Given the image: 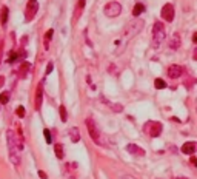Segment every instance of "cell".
<instances>
[{"mask_svg":"<svg viewBox=\"0 0 197 179\" xmlns=\"http://www.w3.org/2000/svg\"><path fill=\"white\" fill-rule=\"evenodd\" d=\"M165 37H166V31H165L163 23H162V22H156L154 26H153V40H154L153 45L157 46L159 43H162V42L165 40Z\"/></svg>","mask_w":197,"mask_h":179,"instance_id":"cell-3","label":"cell"},{"mask_svg":"<svg viewBox=\"0 0 197 179\" xmlns=\"http://www.w3.org/2000/svg\"><path fill=\"white\" fill-rule=\"evenodd\" d=\"M143 11H145L143 3H136V6H134V9H132V16H134V17H139Z\"/></svg>","mask_w":197,"mask_h":179,"instance_id":"cell-14","label":"cell"},{"mask_svg":"<svg viewBox=\"0 0 197 179\" xmlns=\"http://www.w3.org/2000/svg\"><path fill=\"white\" fill-rule=\"evenodd\" d=\"M83 6H85V0H79V5H77V13H75V19H79V16L82 14Z\"/></svg>","mask_w":197,"mask_h":179,"instance_id":"cell-24","label":"cell"},{"mask_svg":"<svg viewBox=\"0 0 197 179\" xmlns=\"http://www.w3.org/2000/svg\"><path fill=\"white\" fill-rule=\"evenodd\" d=\"M16 114H17L18 117H25V114H26V111H25V107H17V110H16Z\"/></svg>","mask_w":197,"mask_h":179,"instance_id":"cell-25","label":"cell"},{"mask_svg":"<svg viewBox=\"0 0 197 179\" xmlns=\"http://www.w3.org/2000/svg\"><path fill=\"white\" fill-rule=\"evenodd\" d=\"M54 151H55L57 159H63L65 153H63V145H62V144H55V145H54Z\"/></svg>","mask_w":197,"mask_h":179,"instance_id":"cell-13","label":"cell"},{"mask_svg":"<svg viewBox=\"0 0 197 179\" xmlns=\"http://www.w3.org/2000/svg\"><path fill=\"white\" fill-rule=\"evenodd\" d=\"M6 144H8V151H9V161L14 165H18L20 159H22V150L23 148L18 144L17 133L13 131L11 128L6 131Z\"/></svg>","mask_w":197,"mask_h":179,"instance_id":"cell-1","label":"cell"},{"mask_svg":"<svg viewBox=\"0 0 197 179\" xmlns=\"http://www.w3.org/2000/svg\"><path fill=\"white\" fill-rule=\"evenodd\" d=\"M43 136H45V141H46V144H51V142H53V134H51V131H49L48 128H45V130H43Z\"/></svg>","mask_w":197,"mask_h":179,"instance_id":"cell-22","label":"cell"},{"mask_svg":"<svg viewBox=\"0 0 197 179\" xmlns=\"http://www.w3.org/2000/svg\"><path fill=\"white\" fill-rule=\"evenodd\" d=\"M112 108V111H116V113H120V111H123V107L120 105V104H114V105H111Z\"/></svg>","mask_w":197,"mask_h":179,"instance_id":"cell-26","label":"cell"},{"mask_svg":"<svg viewBox=\"0 0 197 179\" xmlns=\"http://www.w3.org/2000/svg\"><path fill=\"white\" fill-rule=\"evenodd\" d=\"M180 46V37L177 34H174V37L169 40V48H173V50H177Z\"/></svg>","mask_w":197,"mask_h":179,"instance_id":"cell-16","label":"cell"},{"mask_svg":"<svg viewBox=\"0 0 197 179\" xmlns=\"http://www.w3.org/2000/svg\"><path fill=\"white\" fill-rule=\"evenodd\" d=\"M145 131L149 133V136L157 138V136H160V133H162V124L160 122H148L145 125Z\"/></svg>","mask_w":197,"mask_h":179,"instance_id":"cell-7","label":"cell"},{"mask_svg":"<svg viewBox=\"0 0 197 179\" xmlns=\"http://www.w3.org/2000/svg\"><path fill=\"white\" fill-rule=\"evenodd\" d=\"M70 136H71V141L74 144L80 141V134H79V130H77V128H71V130H70Z\"/></svg>","mask_w":197,"mask_h":179,"instance_id":"cell-18","label":"cell"},{"mask_svg":"<svg viewBox=\"0 0 197 179\" xmlns=\"http://www.w3.org/2000/svg\"><path fill=\"white\" fill-rule=\"evenodd\" d=\"M120 179H134V178H132V176H129V175H122Z\"/></svg>","mask_w":197,"mask_h":179,"instance_id":"cell-30","label":"cell"},{"mask_svg":"<svg viewBox=\"0 0 197 179\" xmlns=\"http://www.w3.org/2000/svg\"><path fill=\"white\" fill-rule=\"evenodd\" d=\"M196 110H197V104H196Z\"/></svg>","mask_w":197,"mask_h":179,"instance_id":"cell-35","label":"cell"},{"mask_svg":"<svg viewBox=\"0 0 197 179\" xmlns=\"http://www.w3.org/2000/svg\"><path fill=\"white\" fill-rule=\"evenodd\" d=\"M39 176H40L42 179H46V178H48V176H46V173H45L43 170H39Z\"/></svg>","mask_w":197,"mask_h":179,"instance_id":"cell-28","label":"cell"},{"mask_svg":"<svg viewBox=\"0 0 197 179\" xmlns=\"http://www.w3.org/2000/svg\"><path fill=\"white\" fill-rule=\"evenodd\" d=\"M85 124H86V128H88V131H90V136H91V139L94 141V144L103 145L102 134H100L99 128H97V125H96V122H94L92 119H86V121H85Z\"/></svg>","mask_w":197,"mask_h":179,"instance_id":"cell-4","label":"cell"},{"mask_svg":"<svg viewBox=\"0 0 197 179\" xmlns=\"http://www.w3.org/2000/svg\"><path fill=\"white\" fill-rule=\"evenodd\" d=\"M196 151V144L194 142H185L182 145V153L185 155H193Z\"/></svg>","mask_w":197,"mask_h":179,"instance_id":"cell-12","label":"cell"},{"mask_svg":"<svg viewBox=\"0 0 197 179\" xmlns=\"http://www.w3.org/2000/svg\"><path fill=\"white\" fill-rule=\"evenodd\" d=\"M42 100H43V88H42V84L37 87V91H36V100H34V108L37 111L42 108Z\"/></svg>","mask_w":197,"mask_h":179,"instance_id":"cell-11","label":"cell"},{"mask_svg":"<svg viewBox=\"0 0 197 179\" xmlns=\"http://www.w3.org/2000/svg\"><path fill=\"white\" fill-rule=\"evenodd\" d=\"M53 70H54V65L51 63V62H49V63H48V67H46V74H49V73L53 71Z\"/></svg>","mask_w":197,"mask_h":179,"instance_id":"cell-27","label":"cell"},{"mask_svg":"<svg viewBox=\"0 0 197 179\" xmlns=\"http://www.w3.org/2000/svg\"><path fill=\"white\" fill-rule=\"evenodd\" d=\"M103 13H105L106 17H117V16H120V13H122V5H120L119 2H109V3L105 5Z\"/></svg>","mask_w":197,"mask_h":179,"instance_id":"cell-5","label":"cell"},{"mask_svg":"<svg viewBox=\"0 0 197 179\" xmlns=\"http://www.w3.org/2000/svg\"><path fill=\"white\" fill-rule=\"evenodd\" d=\"M8 102H9V93L5 91L0 94V104H8Z\"/></svg>","mask_w":197,"mask_h":179,"instance_id":"cell-23","label":"cell"},{"mask_svg":"<svg viewBox=\"0 0 197 179\" xmlns=\"http://www.w3.org/2000/svg\"><path fill=\"white\" fill-rule=\"evenodd\" d=\"M0 62H2V50H0Z\"/></svg>","mask_w":197,"mask_h":179,"instance_id":"cell-34","label":"cell"},{"mask_svg":"<svg viewBox=\"0 0 197 179\" xmlns=\"http://www.w3.org/2000/svg\"><path fill=\"white\" fill-rule=\"evenodd\" d=\"M28 71H29V63H28V62H23V63L20 65V71H18L20 77H26Z\"/></svg>","mask_w":197,"mask_h":179,"instance_id":"cell-17","label":"cell"},{"mask_svg":"<svg viewBox=\"0 0 197 179\" xmlns=\"http://www.w3.org/2000/svg\"><path fill=\"white\" fill-rule=\"evenodd\" d=\"M143 26H145V22L143 20H140V19H136V20L129 22V23L126 25V28H125V36L128 37V39L134 37L136 34H139V33L143 30Z\"/></svg>","mask_w":197,"mask_h":179,"instance_id":"cell-2","label":"cell"},{"mask_svg":"<svg viewBox=\"0 0 197 179\" xmlns=\"http://www.w3.org/2000/svg\"><path fill=\"white\" fill-rule=\"evenodd\" d=\"M53 34H54L53 30H49V31H46V33H45V37H43V40H45V48H46V50L49 48V40L53 39Z\"/></svg>","mask_w":197,"mask_h":179,"instance_id":"cell-19","label":"cell"},{"mask_svg":"<svg viewBox=\"0 0 197 179\" xmlns=\"http://www.w3.org/2000/svg\"><path fill=\"white\" fill-rule=\"evenodd\" d=\"M8 16H9V9H8L6 6H2V11H0V20H2L3 25L8 22Z\"/></svg>","mask_w":197,"mask_h":179,"instance_id":"cell-15","label":"cell"},{"mask_svg":"<svg viewBox=\"0 0 197 179\" xmlns=\"http://www.w3.org/2000/svg\"><path fill=\"white\" fill-rule=\"evenodd\" d=\"M176 179H188V178H183V176H179V178H176Z\"/></svg>","mask_w":197,"mask_h":179,"instance_id":"cell-33","label":"cell"},{"mask_svg":"<svg viewBox=\"0 0 197 179\" xmlns=\"http://www.w3.org/2000/svg\"><path fill=\"white\" fill-rule=\"evenodd\" d=\"M166 73H168V76H169L171 79H177V77H180V76L183 74V68H182L180 65H176V63H174V65H169V67H168V71Z\"/></svg>","mask_w":197,"mask_h":179,"instance_id":"cell-9","label":"cell"},{"mask_svg":"<svg viewBox=\"0 0 197 179\" xmlns=\"http://www.w3.org/2000/svg\"><path fill=\"white\" fill-rule=\"evenodd\" d=\"M37 11H39V3H37V0H28V3H26V8H25V20L26 22H31L34 16L37 14Z\"/></svg>","mask_w":197,"mask_h":179,"instance_id":"cell-6","label":"cell"},{"mask_svg":"<svg viewBox=\"0 0 197 179\" xmlns=\"http://www.w3.org/2000/svg\"><path fill=\"white\" fill-rule=\"evenodd\" d=\"M126 151L129 155H134V156H145V150L140 148L139 145H136V144H128L126 145Z\"/></svg>","mask_w":197,"mask_h":179,"instance_id":"cell-10","label":"cell"},{"mask_svg":"<svg viewBox=\"0 0 197 179\" xmlns=\"http://www.w3.org/2000/svg\"><path fill=\"white\" fill-rule=\"evenodd\" d=\"M193 40H194V43L197 45V33H194V34H193Z\"/></svg>","mask_w":197,"mask_h":179,"instance_id":"cell-31","label":"cell"},{"mask_svg":"<svg viewBox=\"0 0 197 179\" xmlns=\"http://www.w3.org/2000/svg\"><path fill=\"white\" fill-rule=\"evenodd\" d=\"M189 164H193L194 167H197V158H194V156H193V158L189 159Z\"/></svg>","mask_w":197,"mask_h":179,"instance_id":"cell-29","label":"cell"},{"mask_svg":"<svg viewBox=\"0 0 197 179\" xmlns=\"http://www.w3.org/2000/svg\"><path fill=\"white\" fill-rule=\"evenodd\" d=\"M154 85H156V88L157 90L166 88V82H165L163 79H156V80H154Z\"/></svg>","mask_w":197,"mask_h":179,"instance_id":"cell-21","label":"cell"},{"mask_svg":"<svg viewBox=\"0 0 197 179\" xmlns=\"http://www.w3.org/2000/svg\"><path fill=\"white\" fill-rule=\"evenodd\" d=\"M160 16H162V19L166 20V22H173V19H174V6H173L171 3L163 5Z\"/></svg>","mask_w":197,"mask_h":179,"instance_id":"cell-8","label":"cell"},{"mask_svg":"<svg viewBox=\"0 0 197 179\" xmlns=\"http://www.w3.org/2000/svg\"><path fill=\"white\" fill-rule=\"evenodd\" d=\"M3 82H5V79H3V76H0V87L3 85Z\"/></svg>","mask_w":197,"mask_h":179,"instance_id":"cell-32","label":"cell"},{"mask_svg":"<svg viewBox=\"0 0 197 179\" xmlns=\"http://www.w3.org/2000/svg\"><path fill=\"white\" fill-rule=\"evenodd\" d=\"M59 116H60V121H62V122H66V121H68V116H66V108L63 107V105H60V107H59Z\"/></svg>","mask_w":197,"mask_h":179,"instance_id":"cell-20","label":"cell"}]
</instances>
